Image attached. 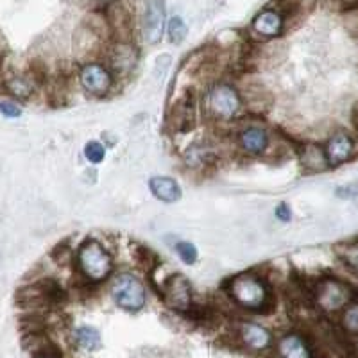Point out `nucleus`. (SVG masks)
I'll return each mask as SVG.
<instances>
[{"label":"nucleus","instance_id":"nucleus-1","mask_svg":"<svg viewBox=\"0 0 358 358\" xmlns=\"http://www.w3.org/2000/svg\"><path fill=\"white\" fill-rule=\"evenodd\" d=\"M228 294L235 305L251 312H264L273 306V294L267 281L257 273H242L231 278L228 283Z\"/></svg>","mask_w":358,"mask_h":358},{"label":"nucleus","instance_id":"nucleus-2","mask_svg":"<svg viewBox=\"0 0 358 358\" xmlns=\"http://www.w3.org/2000/svg\"><path fill=\"white\" fill-rule=\"evenodd\" d=\"M78 271L88 283H102L113 273V258L97 238H86L76 252Z\"/></svg>","mask_w":358,"mask_h":358},{"label":"nucleus","instance_id":"nucleus-3","mask_svg":"<svg viewBox=\"0 0 358 358\" xmlns=\"http://www.w3.org/2000/svg\"><path fill=\"white\" fill-rule=\"evenodd\" d=\"M310 297L322 313H338L355 301V290L348 281L328 276L315 281Z\"/></svg>","mask_w":358,"mask_h":358},{"label":"nucleus","instance_id":"nucleus-4","mask_svg":"<svg viewBox=\"0 0 358 358\" xmlns=\"http://www.w3.org/2000/svg\"><path fill=\"white\" fill-rule=\"evenodd\" d=\"M242 110V95L228 83H215L204 95V111L215 122H229Z\"/></svg>","mask_w":358,"mask_h":358},{"label":"nucleus","instance_id":"nucleus-5","mask_svg":"<svg viewBox=\"0 0 358 358\" xmlns=\"http://www.w3.org/2000/svg\"><path fill=\"white\" fill-rule=\"evenodd\" d=\"M110 294L115 305L126 312H138L147 303V290L143 281L131 273H120L113 278Z\"/></svg>","mask_w":358,"mask_h":358},{"label":"nucleus","instance_id":"nucleus-6","mask_svg":"<svg viewBox=\"0 0 358 358\" xmlns=\"http://www.w3.org/2000/svg\"><path fill=\"white\" fill-rule=\"evenodd\" d=\"M159 297L174 312H188L192 308V285L183 274H172L162 283Z\"/></svg>","mask_w":358,"mask_h":358},{"label":"nucleus","instance_id":"nucleus-7","mask_svg":"<svg viewBox=\"0 0 358 358\" xmlns=\"http://www.w3.org/2000/svg\"><path fill=\"white\" fill-rule=\"evenodd\" d=\"M113 72L101 63H85L79 70V85L92 97H104L113 86Z\"/></svg>","mask_w":358,"mask_h":358},{"label":"nucleus","instance_id":"nucleus-8","mask_svg":"<svg viewBox=\"0 0 358 358\" xmlns=\"http://www.w3.org/2000/svg\"><path fill=\"white\" fill-rule=\"evenodd\" d=\"M165 27H167V11L163 0H149L142 22L143 40L149 45H156L163 38Z\"/></svg>","mask_w":358,"mask_h":358},{"label":"nucleus","instance_id":"nucleus-9","mask_svg":"<svg viewBox=\"0 0 358 358\" xmlns=\"http://www.w3.org/2000/svg\"><path fill=\"white\" fill-rule=\"evenodd\" d=\"M138 65V49L131 40H115L108 49V69L115 73H129Z\"/></svg>","mask_w":358,"mask_h":358},{"label":"nucleus","instance_id":"nucleus-10","mask_svg":"<svg viewBox=\"0 0 358 358\" xmlns=\"http://www.w3.org/2000/svg\"><path fill=\"white\" fill-rule=\"evenodd\" d=\"M251 29L252 33L258 34L260 38H265V40L278 38L285 29V15L278 8L262 9L257 17L252 18Z\"/></svg>","mask_w":358,"mask_h":358},{"label":"nucleus","instance_id":"nucleus-11","mask_svg":"<svg viewBox=\"0 0 358 358\" xmlns=\"http://www.w3.org/2000/svg\"><path fill=\"white\" fill-rule=\"evenodd\" d=\"M326 156L330 162V167H341L346 162H350L355 156V140L351 138L348 133H338L331 134L326 143Z\"/></svg>","mask_w":358,"mask_h":358},{"label":"nucleus","instance_id":"nucleus-12","mask_svg":"<svg viewBox=\"0 0 358 358\" xmlns=\"http://www.w3.org/2000/svg\"><path fill=\"white\" fill-rule=\"evenodd\" d=\"M238 341L244 344L248 350L252 351H265L273 346V334L258 324V322H241L238 326Z\"/></svg>","mask_w":358,"mask_h":358},{"label":"nucleus","instance_id":"nucleus-13","mask_svg":"<svg viewBox=\"0 0 358 358\" xmlns=\"http://www.w3.org/2000/svg\"><path fill=\"white\" fill-rule=\"evenodd\" d=\"M299 156V165L303 171L310 172V174H317V172H324L330 169V162L326 156V149L321 143L306 142L305 145L297 152Z\"/></svg>","mask_w":358,"mask_h":358},{"label":"nucleus","instance_id":"nucleus-14","mask_svg":"<svg viewBox=\"0 0 358 358\" xmlns=\"http://www.w3.org/2000/svg\"><path fill=\"white\" fill-rule=\"evenodd\" d=\"M268 143H271V136L264 127L249 126L238 134V145H241L242 151L251 156L264 155L267 151Z\"/></svg>","mask_w":358,"mask_h":358},{"label":"nucleus","instance_id":"nucleus-15","mask_svg":"<svg viewBox=\"0 0 358 358\" xmlns=\"http://www.w3.org/2000/svg\"><path fill=\"white\" fill-rule=\"evenodd\" d=\"M4 90L18 101H29L36 92V81L29 73H11L4 79Z\"/></svg>","mask_w":358,"mask_h":358},{"label":"nucleus","instance_id":"nucleus-16","mask_svg":"<svg viewBox=\"0 0 358 358\" xmlns=\"http://www.w3.org/2000/svg\"><path fill=\"white\" fill-rule=\"evenodd\" d=\"M278 357L280 358H313L308 342L299 334H287L278 341Z\"/></svg>","mask_w":358,"mask_h":358},{"label":"nucleus","instance_id":"nucleus-17","mask_svg":"<svg viewBox=\"0 0 358 358\" xmlns=\"http://www.w3.org/2000/svg\"><path fill=\"white\" fill-rule=\"evenodd\" d=\"M149 190H151L156 199L163 201V203H176V201L181 199V187H179L176 179L169 178V176H155V178H151Z\"/></svg>","mask_w":358,"mask_h":358},{"label":"nucleus","instance_id":"nucleus-18","mask_svg":"<svg viewBox=\"0 0 358 358\" xmlns=\"http://www.w3.org/2000/svg\"><path fill=\"white\" fill-rule=\"evenodd\" d=\"M73 341L85 351H97L102 346L101 334L92 326H79L78 330L73 331Z\"/></svg>","mask_w":358,"mask_h":358},{"label":"nucleus","instance_id":"nucleus-19","mask_svg":"<svg viewBox=\"0 0 358 358\" xmlns=\"http://www.w3.org/2000/svg\"><path fill=\"white\" fill-rule=\"evenodd\" d=\"M341 328L348 335H358V301L350 303L346 308L342 310Z\"/></svg>","mask_w":358,"mask_h":358},{"label":"nucleus","instance_id":"nucleus-20","mask_svg":"<svg viewBox=\"0 0 358 358\" xmlns=\"http://www.w3.org/2000/svg\"><path fill=\"white\" fill-rule=\"evenodd\" d=\"M167 34L171 43L179 45L185 41V38H187L188 34V27L187 24H185L183 18L179 17V15H176V17H172L171 20L167 22Z\"/></svg>","mask_w":358,"mask_h":358},{"label":"nucleus","instance_id":"nucleus-21","mask_svg":"<svg viewBox=\"0 0 358 358\" xmlns=\"http://www.w3.org/2000/svg\"><path fill=\"white\" fill-rule=\"evenodd\" d=\"M176 252L178 257L181 258V262L187 265H194L197 262V248L192 242L188 241H178L174 244Z\"/></svg>","mask_w":358,"mask_h":358},{"label":"nucleus","instance_id":"nucleus-22","mask_svg":"<svg viewBox=\"0 0 358 358\" xmlns=\"http://www.w3.org/2000/svg\"><path fill=\"white\" fill-rule=\"evenodd\" d=\"M85 158L88 159L90 163H101L102 159L106 158V147L102 145L101 142H88L85 145Z\"/></svg>","mask_w":358,"mask_h":358},{"label":"nucleus","instance_id":"nucleus-23","mask_svg":"<svg viewBox=\"0 0 358 358\" xmlns=\"http://www.w3.org/2000/svg\"><path fill=\"white\" fill-rule=\"evenodd\" d=\"M0 113L6 118H20L22 108L15 101H0Z\"/></svg>","mask_w":358,"mask_h":358},{"label":"nucleus","instance_id":"nucleus-24","mask_svg":"<svg viewBox=\"0 0 358 358\" xmlns=\"http://www.w3.org/2000/svg\"><path fill=\"white\" fill-rule=\"evenodd\" d=\"M337 197L341 199H357L358 197V183H348V185H342L335 190Z\"/></svg>","mask_w":358,"mask_h":358},{"label":"nucleus","instance_id":"nucleus-25","mask_svg":"<svg viewBox=\"0 0 358 358\" xmlns=\"http://www.w3.org/2000/svg\"><path fill=\"white\" fill-rule=\"evenodd\" d=\"M274 215H276V219L281 220V222H290V219H292V210H290V206L287 203H281L278 204L276 210H274Z\"/></svg>","mask_w":358,"mask_h":358},{"label":"nucleus","instance_id":"nucleus-26","mask_svg":"<svg viewBox=\"0 0 358 358\" xmlns=\"http://www.w3.org/2000/svg\"><path fill=\"white\" fill-rule=\"evenodd\" d=\"M342 255H344V260H346V264L353 268L358 276V248L348 249V251L342 252Z\"/></svg>","mask_w":358,"mask_h":358},{"label":"nucleus","instance_id":"nucleus-27","mask_svg":"<svg viewBox=\"0 0 358 358\" xmlns=\"http://www.w3.org/2000/svg\"><path fill=\"white\" fill-rule=\"evenodd\" d=\"M36 358H57V357L54 353H47V355H38Z\"/></svg>","mask_w":358,"mask_h":358}]
</instances>
